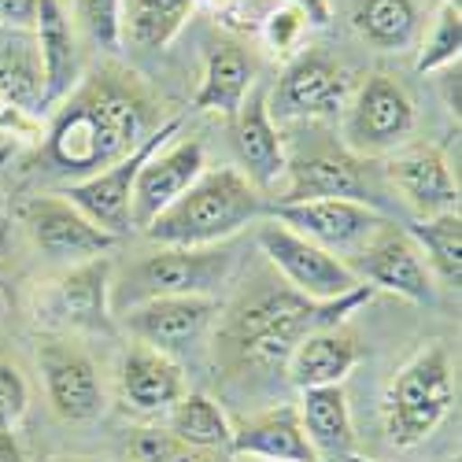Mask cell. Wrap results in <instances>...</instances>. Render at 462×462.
<instances>
[{
  "instance_id": "484cf974",
  "label": "cell",
  "mask_w": 462,
  "mask_h": 462,
  "mask_svg": "<svg viewBox=\"0 0 462 462\" xmlns=\"http://www.w3.org/2000/svg\"><path fill=\"white\" fill-rule=\"evenodd\" d=\"M352 23L377 52H407L421 33L418 0H356Z\"/></svg>"
},
{
  "instance_id": "277c9868",
  "label": "cell",
  "mask_w": 462,
  "mask_h": 462,
  "mask_svg": "<svg viewBox=\"0 0 462 462\" xmlns=\"http://www.w3.org/2000/svg\"><path fill=\"white\" fill-rule=\"evenodd\" d=\"M237 266L234 245L208 248H171L156 245L148 255H137L123 278H111V315H123L137 303L163 296H218Z\"/></svg>"
},
{
  "instance_id": "30bf717a",
  "label": "cell",
  "mask_w": 462,
  "mask_h": 462,
  "mask_svg": "<svg viewBox=\"0 0 462 462\" xmlns=\"http://www.w3.org/2000/svg\"><path fill=\"white\" fill-rule=\"evenodd\" d=\"M352 97V79L337 60L319 49H303L289 60L274 97H266V107L278 119H337Z\"/></svg>"
},
{
  "instance_id": "ab89813d",
  "label": "cell",
  "mask_w": 462,
  "mask_h": 462,
  "mask_svg": "<svg viewBox=\"0 0 462 462\" xmlns=\"http://www.w3.org/2000/svg\"><path fill=\"white\" fill-rule=\"evenodd\" d=\"M5 252H8V234H5V226H0V266H5Z\"/></svg>"
},
{
  "instance_id": "8fae6325",
  "label": "cell",
  "mask_w": 462,
  "mask_h": 462,
  "mask_svg": "<svg viewBox=\"0 0 462 462\" xmlns=\"http://www.w3.org/2000/svg\"><path fill=\"white\" fill-rule=\"evenodd\" d=\"M33 319L60 333H111V259L74 263L63 278L49 282Z\"/></svg>"
},
{
  "instance_id": "f1b7e54d",
  "label": "cell",
  "mask_w": 462,
  "mask_h": 462,
  "mask_svg": "<svg viewBox=\"0 0 462 462\" xmlns=\"http://www.w3.org/2000/svg\"><path fill=\"white\" fill-rule=\"evenodd\" d=\"M167 433L192 444V448H211V451H229V444H234V426H229V418L204 393H185L167 411Z\"/></svg>"
},
{
  "instance_id": "d6986e66",
  "label": "cell",
  "mask_w": 462,
  "mask_h": 462,
  "mask_svg": "<svg viewBox=\"0 0 462 462\" xmlns=\"http://www.w3.org/2000/svg\"><path fill=\"white\" fill-rule=\"evenodd\" d=\"M229 123H234V144H237V156L245 163L241 174L255 189H274L285 178L289 156H285L282 134L274 126V115L266 107V93L259 86H252L241 111Z\"/></svg>"
},
{
  "instance_id": "2e32d148",
  "label": "cell",
  "mask_w": 462,
  "mask_h": 462,
  "mask_svg": "<svg viewBox=\"0 0 462 462\" xmlns=\"http://www.w3.org/2000/svg\"><path fill=\"white\" fill-rule=\"evenodd\" d=\"M37 366L45 377L52 411L63 421H93L104 414V384L97 363L67 340H45L37 348Z\"/></svg>"
},
{
  "instance_id": "f35d334b",
  "label": "cell",
  "mask_w": 462,
  "mask_h": 462,
  "mask_svg": "<svg viewBox=\"0 0 462 462\" xmlns=\"http://www.w3.org/2000/svg\"><path fill=\"white\" fill-rule=\"evenodd\" d=\"M0 462H26L19 444L12 440V433H0Z\"/></svg>"
},
{
  "instance_id": "6da1fadb",
  "label": "cell",
  "mask_w": 462,
  "mask_h": 462,
  "mask_svg": "<svg viewBox=\"0 0 462 462\" xmlns=\"http://www.w3.org/2000/svg\"><path fill=\"white\" fill-rule=\"evenodd\" d=\"M148 107L144 100L115 79H89L74 86L70 100L56 115L49 134V160L63 174L89 178L123 156L148 137ZM74 178V181H79Z\"/></svg>"
},
{
  "instance_id": "ba28073f",
  "label": "cell",
  "mask_w": 462,
  "mask_h": 462,
  "mask_svg": "<svg viewBox=\"0 0 462 462\" xmlns=\"http://www.w3.org/2000/svg\"><path fill=\"white\" fill-rule=\"evenodd\" d=\"M259 248L282 271L289 289L307 300L326 303V300H340V296H352L363 289V282L344 266L340 255L303 241L300 234H292V229H285L274 218H266L259 226Z\"/></svg>"
},
{
  "instance_id": "3957f363",
  "label": "cell",
  "mask_w": 462,
  "mask_h": 462,
  "mask_svg": "<svg viewBox=\"0 0 462 462\" xmlns=\"http://www.w3.org/2000/svg\"><path fill=\"white\" fill-rule=\"evenodd\" d=\"M374 289L363 285L352 296H340V300H307L292 289L282 292H263L255 300H248L241 311L229 319L226 337L234 340V348L241 352V359L255 363V366H278L292 356V348L315 329H329L340 326L348 319L356 307L370 303Z\"/></svg>"
},
{
  "instance_id": "9c48e42d",
  "label": "cell",
  "mask_w": 462,
  "mask_h": 462,
  "mask_svg": "<svg viewBox=\"0 0 462 462\" xmlns=\"http://www.w3.org/2000/svg\"><path fill=\"white\" fill-rule=\"evenodd\" d=\"M344 266L374 292H396L411 303H430L433 300V274L426 259H421L414 237L396 222L377 226L374 234L352 252L344 255Z\"/></svg>"
},
{
  "instance_id": "d6a6232c",
  "label": "cell",
  "mask_w": 462,
  "mask_h": 462,
  "mask_svg": "<svg viewBox=\"0 0 462 462\" xmlns=\"http://www.w3.org/2000/svg\"><path fill=\"white\" fill-rule=\"evenodd\" d=\"M86 33L107 52L123 49V0H70Z\"/></svg>"
},
{
  "instance_id": "d590c367",
  "label": "cell",
  "mask_w": 462,
  "mask_h": 462,
  "mask_svg": "<svg viewBox=\"0 0 462 462\" xmlns=\"http://www.w3.org/2000/svg\"><path fill=\"white\" fill-rule=\"evenodd\" d=\"M37 12H42V0H0V26L33 33Z\"/></svg>"
},
{
  "instance_id": "ac0fdd59",
  "label": "cell",
  "mask_w": 462,
  "mask_h": 462,
  "mask_svg": "<svg viewBox=\"0 0 462 462\" xmlns=\"http://www.w3.org/2000/svg\"><path fill=\"white\" fill-rule=\"evenodd\" d=\"M366 160L344 152H315L307 160H296L285 167L289 174V189L285 197H278V204H292V200H322V197H337V200H359L374 208V192H370V178H366Z\"/></svg>"
},
{
  "instance_id": "8992f818",
  "label": "cell",
  "mask_w": 462,
  "mask_h": 462,
  "mask_svg": "<svg viewBox=\"0 0 462 462\" xmlns=\"http://www.w3.org/2000/svg\"><path fill=\"white\" fill-rule=\"evenodd\" d=\"M344 148L359 160L393 156L396 148L411 144L418 126L414 100L389 74H370V79L344 104Z\"/></svg>"
},
{
  "instance_id": "7402d4cb",
  "label": "cell",
  "mask_w": 462,
  "mask_h": 462,
  "mask_svg": "<svg viewBox=\"0 0 462 462\" xmlns=\"http://www.w3.org/2000/svg\"><path fill=\"white\" fill-rule=\"evenodd\" d=\"M359 363V337L352 329L340 326H329V329H315L307 333L292 356L285 359L289 366V381L296 389H329V384H344Z\"/></svg>"
},
{
  "instance_id": "cb8c5ba5",
  "label": "cell",
  "mask_w": 462,
  "mask_h": 462,
  "mask_svg": "<svg viewBox=\"0 0 462 462\" xmlns=\"http://www.w3.org/2000/svg\"><path fill=\"white\" fill-rule=\"evenodd\" d=\"M234 455H252V458H271V462H319L307 433L300 426L296 407H271L255 418H248L241 430H234Z\"/></svg>"
},
{
  "instance_id": "f546056e",
  "label": "cell",
  "mask_w": 462,
  "mask_h": 462,
  "mask_svg": "<svg viewBox=\"0 0 462 462\" xmlns=\"http://www.w3.org/2000/svg\"><path fill=\"white\" fill-rule=\"evenodd\" d=\"M407 234L414 237L430 274L440 278L444 285L458 289V282H462V218H458V211L418 218Z\"/></svg>"
},
{
  "instance_id": "4fadbf2b",
  "label": "cell",
  "mask_w": 462,
  "mask_h": 462,
  "mask_svg": "<svg viewBox=\"0 0 462 462\" xmlns=\"http://www.w3.org/2000/svg\"><path fill=\"white\" fill-rule=\"evenodd\" d=\"M30 241L42 248V255H49L52 263H89L107 255L119 237H111L107 229H100L97 222H89L70 200L56 197H33L23 204L19 211Z\"/></svg>"
},
{
  "instance_id": "44dd1931",
  "label": "cell",
  "mask_w": 462,
  "mask_h": 462,
  "mask_svg": "<svg viewBox=\"0 0 462 462\" xmlns=\"http://www.w3.org/2000/svg\"><path fill=\"white\" fill-rule=\"evenodd\" d=\"M119 393L126 407L141 414H167L189 393V384L185 370L171 356L148 348V344H134L119 363Z\"/></svg>"
},
{
  "instance_id": "1f68e13d",
  "label": "cell",
  "mask_w": 462,
  "mask_h": 462,
  "mask_svg": "<svg viewBox=\"0 0 462 462\" xmlns=\"http://www.w3.org/2000/svg\"><path fill=\"white\" fill-rule=\"evenodd\" d=\"M134 462H229V451L192 448L167 430H141L134 437Z\"/></svg>"
},
{
  "instance_id": "4316f807",
  "label": "cell",
  "mask_w": 462,
  "mask_h": 462,
  "mask_svg": "<svg viewBox=\"0 0 462 462\" xmlns=\"http://www.w3.org/2000/svg\"><path fill=\"white\" fill-rule=\"evenodd\" d=\"M0 104L12 111H42V60L33 33L8 30L0 42Z\"/></svg>"
},
{
  "instance_id": "7a4b0ae2",
  "label": "cell",
  "mask_w": 462,
  "mask_h": 462,
  "mask_svg": "<svg viewBox=\"0 0 462 462\" xmlns=\"http://www.w3.org/2000/svg\"><path fill=\"white\" fill-rule=\"evenodd\" d=\"M263 211L266 208H263L259 189L237 167H218V171H204L141 234L152 245L208 248V245L234 241L241 229L263 218Z\"/></svg>"
},
{
  "instance_id": "e575fe53",
  "label": "cell",
  "mask_w": 462,
  "mask_h": 462,
  "mask_svg": "<svg viewBox=\"0 0 462 462\" xmlns=\"http://www.w3.org/2000/svg\"><path fill=\"white\" fill-rule=\"evenodd\" d=\"M30 411V389L19 366L0 359V433H12Z\"/></svg>"
},
{
  "instance_id": "8d00e7d4",
  "label": "cell",
  "mask_w": 462,
  "mask_h": 462,
  "mask_svg": "<svg viewBox=\"0 0 462 462\" xmlns=\"http://www.w3.org/2000/svg\"><path fill=\"white\" fill-rule=\"evenodd\" d=\"M211 5H215L218 19L229 23V26H255L259 30V23L266 19L259 0H211Z\"/></svg>"
},
{
  "instance_id": "7bdbcfd3",
  "label": "cell",
  "mask_w": 462,
  "mask_h": 462,
  "mask_svg": "<svg viewBox=\"0 0 462 462\" xmlns=\"http://www.w3.org/2000/svg\"><path fill=\"white\" fill-rule=\"evenodd\" d=\"M348 462H374V458H363V455H352Z\"/></svg>"
},
{
  "instance_id": "60d3db41",
  "label": "cell",
  "mask_w": 462,
  "mask_h": 462,
  "mask_svg": "<svg viewBox=\"0 0 462 462\" xmlns=\"http://www.w3.org/2000/svg\"><path fill=\"white\" fill-rule=\"evenodd\" d=\"M8 311V296H5V289H0V315Z\"/></svg>"
},
{
  "instance_id": "83f0119b",
  "label": "cell",
  "mask_w": 462,
  "mask_h": 462,
  "mask_svg": "<svg viewBox=\"0 0 462 462\" xmlns=\"http://www.w3.org/2000/svg\"><path fill=\"white\" fill-rule=\"evenodd\" d=\"M197 0H123V42L137 49L171 45Z\"/></svg>"
},
{
  "instance_id": "ffe728a7",
  "label": "cell",
  "mask_w": 462,
  "mask_h": 462,
  "mask_svg": "<svg viewBox=\"0 0 462 462\" xmlns=\"http://www.w3.org/2000/svg\"><path fill=\"white\" fill-rule=\"evenodd\" d=\"M33 45H37V60H42V111H49L52 104L67 100L82 79L79 37H74V23L60 0H42Z\"/></svg>"
},
{
  "instance_id": "5b68a950",
  "label": "cell",
  "mask_w": 462,
  "mask_h": 462,
  "mask_svg": "<svg viewBox=\"0 0 462 462\" xmlns=\"http://www.w3.org/2000/svg\"><path fill=\"white\" fill-rule=\"evenodd\" d=\"M455 407V377L444 344L421 348L400 374L389 381L381 400L384 437L396 448H414L426 440Z\"/></svg>"
},
{
  "instance_id": "9a60e30c",
  "label": "cell",
  "mask_w": 462,
  "mask_h": 462,
  "mask_svg": "<svg viewBox=\"0 0 462 462\" xmlns=\"http://www.w3.org/2000/svg\"><path fill=\"white\" fill-rule=\"evenodd\" d=\"M208 171L204 163V144L200 141H181V144H163L160 152L141 163L130 192V226L148 229L152 218L163 215L181 192Z\"/></svg>"
},
{
  "instance_id": "603a6c76",
  "label": "cell",
  "mask_w": 462,
  "mask_h": 462,
  "mask_svg": "<svg viewBox=\"0 0 462 462\" xmlns=\"http://www.w3.org/2000/svg\"><path fill=\"white\" fill-rule=\"evenodd\" d=\"M300 426L307 433L319 462H348L356 455V426L344 384H329V389H303L300 393Z\"/></svg>"
},
{
  "instance_id": "5bb4252c",
  "label": "cell",
  "mask_w": 462,
  "mask_h": 462,
  "mask_svg": "<svg viewBox=\"0 0 462 462\" xmlns=\"http://www.w3.org/2000/svg\"><path fill=\"white\" fill-rule=\"evenodd\" d=\"M218 315H222L218 296H163L123 311V322L137 344L174 356V352H189Z\"/></svg>"
},
{
  "instance_id": "74e56055",
  "label": "cell",
  "mask_w": 462,
  "mask_h": 462,
  "mask_svg": "<svg viewBox=\"0 0 462 462\" xmlns=\"http://www.w3.org/2000/svg\"><path fill=\"white\" fill-rule=\"evenodd\" d=\"M285 5L303 15L307 30H322V26H329V19H333L329 0H285Z\"/></svg>"
},
{
  "instance_id": "e0dca14e",
  "label": "cell",
  "mask_w": 462,
  "mask_h": 462,
  "mask_svg": "<svg viewBox=\"0 0 462 462\" xmlns=\"http://www.w3.org/2000/svg\"><path fill=\"white\" fill-rule=\"evenodd\" d=\"M384 178L418 211V218L458 211V181L433 144L396 148L393 156H384Z\"/></svg>"
},
{
  "instance_id": "d4e9b609",
  "label": "cell",
  "mask_w": 462,
  "mask_h": 462,
  "mask_svg": "<svg viewBox=\"0 0 462 462\" xmlns=\"http://www.w3.org/2000/svg\"><path fill=\"white\" fill-rule=\"evenodd\" d=\"M252 86H255L252 60L237 45H215L208 52L204 79H200V89L192 97V104L200 111H218L226 119H234Z\"/></svg>"
},
{
  "instance_id": "7c38bea8",
  "label": "cell",
  "mask_w": 462,
  "mask_h": 462,
  "mask_svg": "<svg viewBox=\"0 0 462 462\" xmlns=\"http://www.w3.org/2000/svg\"><path fill=\"white\" fill-rule=\"evenodd\" d=\"M274 222H282L285 229L300 234L303 241H311L333 255H352L377 226H384V218L377 208L359 204V200H337V197H322V200H292V204H271L266 208Z\"/></svg>"
},
{
  "instance_id": "52a82bcc",
  "label": "cell",
  "mask_w": 462,
  "mask_h": 462,
  "mask_svg": "<svg viewBox=\"0 0 462 462\" xmlns=\"http://www.w3.org/2000/svg\"><path fill=\"white\" fill-rule=\"evenodd\" d=\"M181 130V119H167L160 130H152L130 156H123L119 163H111L89 178H79V181H67L60 189V197L70 200L79 208L89 222H97L100 229H107L111 237H123L130 234V192H134V178L141 171V163L152 156V152H160L163 144H171V137Z\"/></svg>"
},
{
  "instance_id": "4dcf8cb0",
  "label": "cell",
  "mask_w": 462,
  "mask_h": 462,
  "mask_svg": "<svg viewBox=\"0 0 462 462\" xmlns=\"http://www.w3.org/2000/svg\"><path fill=\"white\" fill-rule=\"evenodd\" d=\"M458 52H462V12L451 5H440L437 15L430 19V30L421 33V42H418L414 70L437 74V70L458 63Z\"/></svg>"
},
{
  "instance_id": "836d02e7",
  "label": "cell",
  "mask_w": 462,
  "mask_h": 462,
  "mask_svg": "<svg viewBox=\"0 0 462 462\" xmlns=\"http://www.w3.org/2000/svg\"><path fill=\"white\" fill-rule=\"evenodd\" d=\"M303 33H307V23L300 12H292L289 5H274L271 12H266V19L259 23V37H263V45L271 49L274 56H289L300 49L303 42Z\"/></svg>"
},
{
  "instance_id": "b9f144b4",
  "label": "cell",
  "mask_w": 462,
  "mask_h": 462,
  "mask_svg": "<svg viewBox=\"0 0 462 462\" xmlns=\"http://www.w3.org/2000/svg\"><path fill=\"white\" fill-rule=\"evenodd\" d=\"M444 5H451V8H458V12H462V0H444Z\"/></svg>"
}]
</instances>
